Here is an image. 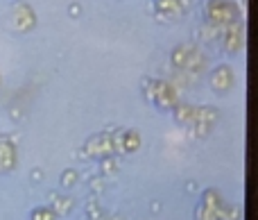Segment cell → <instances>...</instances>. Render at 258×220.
<instances>
[{"label": "cell", "instance_id": "1", "mask_svg": "<svg viewBox=\"0 0 258 220\" xmlns=\"http://www.w3.org/2000/svg\"><path fill=\"white\" fill-rule=\"evenodd\" d=\"M206 14H209V21L218 27H229L238 21L236 5L227 3V0H211L206 5Z\"/></svg>", "mask_w": 258, "mask_h": 220}, {"label": "cell", "instance_id": "2", "mask_svg": "<svg viewBox=\"0 0 258 220\" xmlns=\"http://www.w3.org/2000/svg\"><path fill=\"white\" fill-rule=\"evenodd\" d=\"M211 84H213V89L218 91V93H224V91H229V89H231V84H233L231 71H229L227 66H220L218 71L213 73V77H211Z\"/></svg>", "mask_w": 258, "mask_h": 220}]
</instances>
